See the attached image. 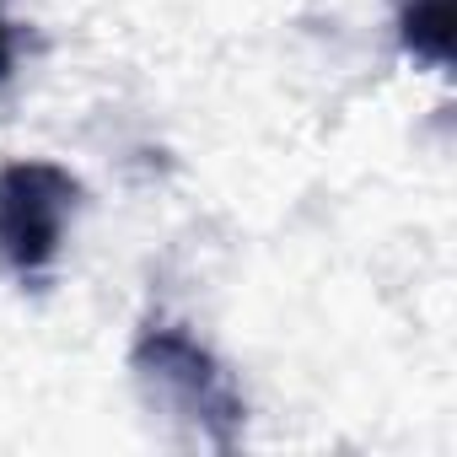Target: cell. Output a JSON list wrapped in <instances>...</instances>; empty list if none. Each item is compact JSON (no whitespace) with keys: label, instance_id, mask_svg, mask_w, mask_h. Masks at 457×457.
I'll return each instance as SVG.
<instances>
[{"label":"cell","instance_id":"1","mask_svg":"<svg viewBox=\"0 0 457 457\" xmlns=\"http://www.w3.org/2000/svg\"><path fill=\"white\" fill-rule=\"evenodd\" d=\"M129 371L151 414H162L183 441L210 452H237L248 436V398L226 361L172 318H145L129 345Z\"/></svg>","mask_w":457,"mask_h":457},{"label":"cell","instance_id":"2","mask_svg":"<svg viewBox=\"0 0 457 457\" xmlns=\"http://www.w3.org/2000/svg\"><path fill=\"white\" fill-rule=\"evenodd\" d=\"M87 188L71 167L17 156L0 167V270L22 291H49Z\"/></svg>","mask_w":457,"mask_h":457},{"label":"cell","instance_id":"3","mask_svg":"<svg viewBox=\"0 0 457 457\" xmlns=\"http://www.w3.org/2000/svg\"><path fill=\"white\" fill-rule=\"evenodd\" d=\"M393 22L414 65H430V71L452 65V0H393Z\"/></svg>","mask_w":457,"mask_h":457},{"label":"cell","instance_id":"4","mask_svg":"<svg viewBox=\"0 0 457 457\" xmlns=\"http://www.w3.org/2000/svg\"><path fill=\"white\" fill-rule=\"evenodd\" d=\"M17 76V38H12V22H6V6H0V87Z\"/></svg>","mask_w":457,"mask_h":457}]
</instances>
